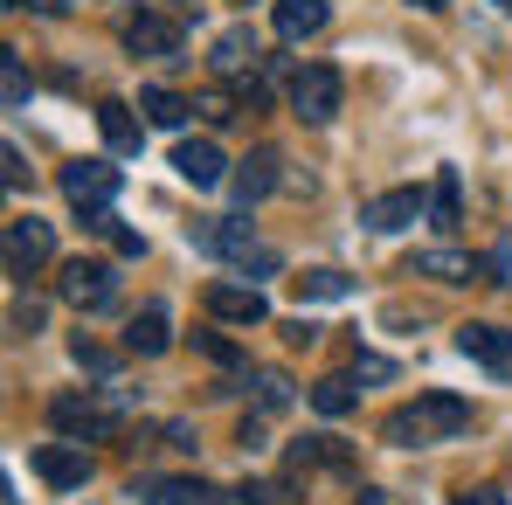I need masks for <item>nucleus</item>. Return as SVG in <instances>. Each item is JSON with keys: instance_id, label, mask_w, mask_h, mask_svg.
<instances>
[{"instance_id": "obj_1", "label": "nucleus", "mask_w": 512, "mask_h": 505, "mask_svg": "<svg viewBox=\"0 0 512 505\" xmlns=\"http://www.w3.org/2000/svg\"><path fill=\"white\" fill-rule=\"evenodd\" d=\"M471 429V402H457V395H416L409 409H395V416L381 422V436L395 443V450H429V443H450V436H464Z\"/></svg>"}, {"instance_id": "obj_2", "label": "nucleus", "mask_w": 512, "mask_h": 505, "mask_svg": "<svg viewBox=\"0 0 512 505\" xmlns=\"http://www.w3.org/2000/svg\"><path fill=\"white\" fill-rule=\"evenodd\" d=\"M49 422H56L70 443H111V436H118V422H125V395H111V388L56 395V402H49Z\"/></svg>"}, {"instance_id": "obj_3", "label": "nucleus", "mask_w": 512, "mask_h": 505, "mask_svg": "<svg viewBox=\"0 0 512 505\" xmlns=\"http://www.w3.org/2000/svg\"><path fill=\"white\" fill-rule=\"evenodd\" d=\"M340 97H346V84H340V70H333V63H305V70L291 77V111H298L305 125H333Z\"/></svg>"}, {"instance_id": "obj_4", "label": "nucleus", "mask_w": 512, "mask_h": 505, "mask_svg": "<svg viewBox=\"0 0 512 505\" xmlns=\"http://www.w3.org/2000/svg\"><path fill=\"white\" fill-rule=\"evenodd\" d=\"M118 187H125V173L111 167V160H77V167H63V194H70V208H84V222L90 215H111Z\"/></svg>"}, {"instance_id": "obj_5", "label": "nucleus", "mask_w": 512, "mask_h": 505, "mask_svg": "<svg viewBox=\"0 0 512 505\" xmlns=\"http://www.w3.org/2000/svg\"><path fill=\"white\" fill-rule=\"evenodd\" d=\"M49 256H56V236H49L42 215H14V222H7V277H14V284H28Z\"/></svg>"}, {"instance_id": "obj_6", "label": "nucleus", "mask_w": 512, "mask_h": 505, "mask_svg": "<svg viewBox=\"0 0 512 505\" xmlns=\"http://www.w3.org/2000/svg\"><path fill=\"white\" fill-rule=\"evenodd\" d=\"M77 312H104L111 298H118V270L104 263V256H77V263H63V284H56Z\"/></svg>"}, {"instance_id": "obj_7", "label": "nucleus", "mask_w": 512, "mask_h": 505, "mask_svg": "<svg viewBox=\"0 0 512 505\" xmlns=\"http://www.w3.org/2000/svg\"><path fill=\"white\" fill-rule=\"evenodd\" d=\"M457 353L478 360V367H492V374H506L512 367V333L492 326V319H471V326H457Z\"/></svg>"}, {"instance_id": "obj_8", "label": "nucleus", "mask_w": 512, "mask_h": 505, "mask_svg": "<svg viewBox=\"0 0 512 505\" xmlns=\"http://www.w3.org/2000/svg\"><path fill=\"white\" fill-rule=\"evenodd\" d=\"M125 49H132V56L180 63V21H167V14H132V21H125Z\"/></svg>"}, {"instance_id": "obj_9", "label": "nucleus", "mask_w": 512, "mask_h": 505, "mask_svg": "<svg viewBox=\"0 0 512 505\" xmlns=\"http://www.w3.org/2000/svg\"><path fill=\"white\" fill-rule=\"evenodd\" d=\"M187 236H194L208 256H222V263H243V256H250V243H256L243 215H208V222H194Z\"/></svg>"}, {"instance_id": "obj_10", "label": "nucleus", "mask_w": 512, "mask_h": 505, "mask_svg": "<svg viewBox=\"0 0 512 505\" xmlns=\"http://www.w3.org/2000/svg\"><path fill=\"white\" fill-rule=\"evenodd\" d=\"M173 173H180L187 187H222V180H229V160H222L215 139H180V146H173Z\"/></svg>"}, {"instance_id": "obj_11", "label": "nucleus", "mask_w": 512, "mask_h": 505, "mask_svg": "<svg viewBox=\"0 0 512 505\" xmlns=\"http://www.w3.org/2000/svg\"><path fill=\"white\" fill-rule=\"evenodd\" d=\"M35 478H42V485H56V492H77V485L90 478L84 443H42V450H35Z\"/></svg>"}, {"instance_id": "obj_12", "label": "nucleus", "mask_w": 512, "mask_h": 505, "mask_svg": "<svg viewBox=\"0 0 512 505\" xmlns=\"http://www.w3.org/2000/svg\"><path fill=\"white\" fill-rule=\"evenodd\" d=\"M208 312L229 319V326H263L270 319V298L256 284H208Z\"/></svg>"}, {"instance_id": "obj_13", "label": "nucleus", "mask_w": 512, "mask_h": 505, "mask_svg": "<svg viewBox=\"0 0 512 505\" xmlns=\"http://www.w3.org/2000/svg\"><path fill=\"white\" fill-rule=\"evenodd\" d=\"M416 215H423V194H416V187H395V194H381V201L360 208V222H367L374 236H395V229H409Z\"/></svg>"}, {"instance_id": "obj_14", "label": "nucleus", "mask_w": 512, "mask_h": 505, "mask_svg": "<svg viewBox=\"0 0 512 505\" xmlns=\"http://www.w3.org/2000/svg\"><path fill=\"white\" fill-rule=\"evenodd\" d=\"M284 160H277V153H270V146H256L250 160H243V167L229 173V187H236V201H243V208H256V201H263V194H270V187H277V180H284Z\"/></svg>"}, {"instance_id": "obj_15", "label": "nucleus", "mask_w": 512, "mask_h": 505, "mask_svg": "<svg viewBox=\"0 0 512 505\" xmlns=\"http://www.w3.org/2000/svg\"><path fill=\"white\" fill-rule=\"evenodd\" d=\"M173 346V319H167V305H146V312H132V326H125V353H167Z\"/></svg>"}, {"instance_id": "obj_16", "label": "nucleus", "mask_w": 512, "mask_h": 505, "mask_svg": "<svg viewBox=\"0 0 512 505\" xmlns=\"http://www.w3.org/2000/svg\"><path fill=\"white\" fill-rule=\"evenodd\" d=\"M208 63H215L222 77H243V70H256V63H263V49H256L250 28H222V35H215V56H208Z\"/></svg>"}, {"instance_id": "obj_17", "label": "nucleus", "mask_w": 512, "mask_h": 505, "mask_svg": "<svg viewBox=\"0 0 512 505\" xmlns=\"http://www.w3.org/2000/svg\"><path fill=\"white\" fill-rule=\"evenodd\" d=\"M326 14H333L326 0H277V14H270V21H277V35H284V42H305V35H319V28H326Z\"/></svg>"}, {"instance_id": "obj_18", "label": "nucleus", "mask_w": 512, "mask_h": 505, "mask_svg": "<svg viewBox=\"0 0 512 505\" xmlns=\"http://www.w3.org/2000/svg\"><path fill=\"white\" fill-rule=\"evenodd\" d=\"M139 492H146V505H222V492L201 478H146Z\"/></svg>"}, {"instance_id": "obj_19", "label": "nucleus", "mask_w": 512, "mask_h": 505, "mask_svg": "<svg viewBox=\"0 0 512 505\" xmlns=\"http://www.w3.org/2000/svg\"><path fill=\"white\" fill-rule=\"evenodd\" d=\"M409 277H436V284H471L478 277V263L464 250H423L416 263H409Z\"/></svg>"}, {"instance_id": "obj_20", "label": "nucleus", "mask_w": 512, "mask_h": 505, "mask_svg": "<svg viewBox=\"0 0 512 505\" xmlns=\"http://www.w3.org/2000/svg\"><path fill=\"white\" fill-rule=\"evenodd\" d=\"M429 222H436V229H457V222H464V180H457V167H436V187H429Z\"/></svg>"}, {"instance_id": "obj_21", "label": "nucleus", "mask_w": 512, "mask_h": 505, "mask_svg": "<svg viewBox=\"0 0 512 505\" xmlns=\"http://www.w3.org/2000/svg\"><path fill=\"white\" fill-rule=\"evenodd\" d=\"M97 132H104V146L111 153H139V118H132V104H97Z\"/></svg>"}, {"instance_id": "obj_22", "label": "nucleus", "mask_w": 512, "mask_h": 505, "mask_svg": "<svg viewBox=\"0 0 512 505\" xmlns=\"http://www.w3.org/2000/svg\"><path fill=\"white\" fill-rule=\"evenodd\" d=\"M139 111H146V125H187V111H194V97H180V90H167V84H146L139 90Z\"/></svg>"}, {"instance_id": "obj_23", "label": "nucleus", "mask_w": 512, "mask_h": 505, "mask_svg": "<svg viewBox=\"0 0 512 505\" xmlns=\"http://www.w3.org/2000/svg\"><path fill=\"white\" fill-rule=\"evenodd\" d=\"M291 291H298V305H333V298H346L353 284H346L340 270H305V277H291Z\"/></svg>"}, {"instance_id": "obj_24", "label": "nucleus", "mask_w": 512, "mask_h": 505, "mask_svg": "<svg viewBox=\"0 0 512 505\" xmlns=\"http://www.w3.org/2000/svg\"><path fill=\"white\" fill-rule=\"evenodd\" d=\"M353 402H360L353 374H326V381H312V409H319V416H346Z\"/></svg>"}, {"instance_id": "obj_25", "label": "nucleus", "mask_w": 512, "mask_h": 505, "mask_svg": "<svg viewBox=\"0 0 512 505\" xmlns=\"http://www.w3.org/2000/svg\"><path fill=\"white\" fill-rule=\"evenodd\" d=\"M256 409H263V416H277V409H291V374H277V367H263V374H256Z\"/></svg>"}, {"instance_id": "obj_26", "label": "nucleus", "mask_w": 512, "mask_h": 505, "mask_svg": "<svg viewBox=\"0 0 512 505\" xmlns=\"http://www.w3.org/2000/svg\"><path fill=\"white\" fill-rule=\"evenodd\" d=\"M0 97H7V111H21V104H28V70H21V56H14V49H0Z\"/></svg>"}, {"instance_id": "obj_27", "label": "nucleus", "mask_w": 512, "mask_h": 505, "mask_svg": "<svg viewBox=\"0 0 512 505\" xmlns=\"http://www.w3.org/2000/svg\"><path fill=\"white\" fill-rule=\"evenodd\" d=\"M42 319H49V312H42V298H14V305H7V326H14L21 339L42 333Z\"/></svg>"}, {"instance_id": "obj_28", "label": "nucleus", "mask_w": 512, "mask_h": 505, "mask_svg": "<svg viewBox=\"0 0 512 505\" xmlns=\"http://www.w3.org/2000/svg\"><path fill=\"white\" fill-rule=\"evenodd\" d=\"M77 367H90V374H111V367H118V353H111V346H97V339H84V333H77Z\"/></svg>"}, {"instance_id": "obj_29", "label": "nucleus", "mask_w": 512, "mask_h": 505, "mask_svg": "<svg viewBox=\"0 0 512 505\" xmlns=\"http://www.w3.org/2000/svg\"><path fill=\"white\" fill-rule=\"evenodd\" d=\"M194 111H201L208 125H229V118H236V104H229V90H201V97H194Z\"/></svg>"}, {"instance_id": "obj_30", "label": "nucleus", "mask_w": 512, "mask_h": 505, "mask_svg": "<svg viewBox=\"0 0 512 505\" xmlns=\"http://www.w3.org/2000/svg\"><path fill=\"white\" fill-rule=\"evenodd\" d=\"M353 381H395V360H381V353H360V360H353Z\"/></svg>"}, {"instance_id": "obj_31", "label": "nucleus", "mask_w": 512, "mask_h": 505, "mask_svg": "<svg viewBox=\"0 0 512 505\" xmlns=\"http://www.w3.org/2000/svg\"><path fill=\"white\" fill-rule=\"evenodd\" d=\"M0 180H7L14 194L28 187V160H21V146H7V153H0Z\"/></svg>"}, {"instance_id": "obj_32", "label": "nucleus", "mask_w": 512, "mask_h": 505, "mask_svg": "<svg viewBox=\"0 0 512 505\" xmlns=\"http://www.w3.org/2000/svg\"><path fill=\"white\" fill-rule=\"evenodd\" d=\"M194 346H201V353H208L215 367H236V346H229L222 333H194Z\"/></svg>"}, {"instance_id": "obj_33", "label": "nucleus", "mask_w": 512, "mask_h": 505, "mask_svg": "<svg viewBox=\"0 0 512 505\" xmlns=\"http://www.w3.org/2000/svg\"><path fill=\"white\" fill-rule=\"evenodd\" d=\"M450 505H512V499L499 492V485H464V492H457Z\"/></svg>"}, {"instance_id": "obj_34", "label": "nucleus", "mask_w": 512, "mask_h": 505, "mask_svg": "<svg viewBox=\"0 0 512 505\" xmlns=\"http://www.w3.org/2000/svg\"><path fill=\"white\" fill-rule=\"evenodd\" d=\"M492 277H499V284H512V236L492 250Z\"/></svg>"}, {"instance_id": "obj_35", "label": "nucleus", "mask_w": 512, "mask_h": 505, "mask_svg": "<svg viewBox=\"0 0 512 505\" xmlns=\"http://www.w3.org/2000/svg\"><path fill=\"white\" fill-rule=\"evenodd\" d=\"M173 14H180V21H187V14L201 21V0H173Z\"/></svg>"}, {"instance_id": "obj_36", "label": "nucleus", "mask_w": 512, "mask_h": 505, "mask_svg": "<svg viewBox=\"0 0 512 505\" xmlns=\"http://www.w3.org/2000/svg\"><path fill=\"white\" fill-rule=\"evenodd\" d=\"M416 7H423V14H443V7H450V0H416Z\"/></svg>"}, {"instance_id": "obj_37", "label": "nucleus", "mask_w": 512, "mask_h": 505, "mask_svg": "<svg viewBox=\"0 0 512 505\" xmlns=\"http://www.w3.org/2000/svg\"><path fill=\"white\" fill-rule=\"evenodd\" d=\"M499 7H506V14H512V0H499Z\"/></svg>"}]
</instances>
